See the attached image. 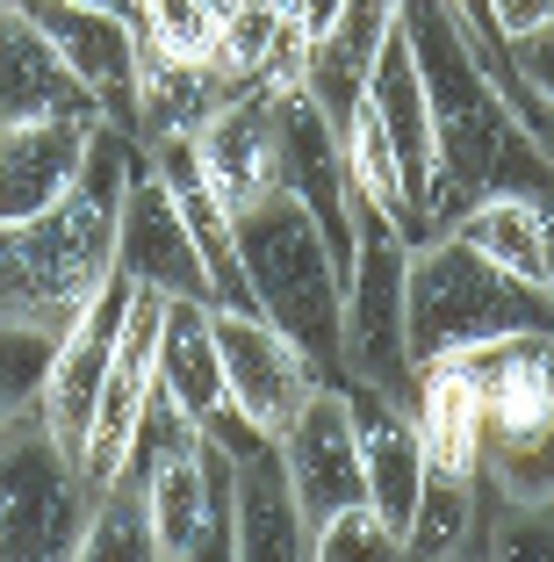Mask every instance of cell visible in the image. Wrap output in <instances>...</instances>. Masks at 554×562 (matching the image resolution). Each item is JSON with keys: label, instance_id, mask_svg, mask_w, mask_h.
<instances>
[{"label": "cell", "instance_id": "8fae6325", "mask_svg": "<svg viewBox=\"0 0 554 562\" xmlns=\"http://www.w3.org/2000/svg\"><path fill=\"white\" fill-rule=\"evenodd\" d=\"M145 513H151V555L159 562H210L230 555V454L202 432L188 462H166L145 476Z\"/></svg>", "mask_w": 554, "mask_h": 562}, {"label": "cell", "instance_id": "2e32d148", "mask_svg": "<svg viewBox=\"0 0 554 562\" xmlns=\"http://www.w3.org/2000/svg\"><path fill=\"white\" fill-rule=\"evenodd\" d=\"M22 15L50 36L66 72L101 101V116L131 131V87H137V22L87 0H22Z\"/></svg>", "mask_w": 554, "mask_h": 562}, {"label": "cell", "instance_id": "d6986e66", "mask_svg": "<svg viewBox=\"0 0 554 562\" xmlns=\"http://www.w3.org/2000/svg\"><path fill=\"white\" fill-rule=\"evenodd\" d=\"M151 151V173L166 181V195H173L180 224H188V238H195L202 267H210V289L216 303H230V311H252V281H245V260H238V216H230V202L216 195L210 166L195 159V137H159Z\"/></svg>", "mask_w": 554, "mask_h": 562}, {"label": "cell", "instance_id": "d6a6232c", "mask_svg": "<svg viewBox=\"0 0 554 562\" xmlns=\"http://www.w3.org/2000/svg\"><path fill=\"white\" fill-rule=\"evenodd\" d=\"M547 15H554V0H489V30H497V44H511V36L540 30Z\"/></svg>", "mask_w": 554, "mask_h": 562}, {"label": "cell", "instance_id": "74e56055", "mask_svg": "<svg viewBox=\"0 0 554 562\" xmlns=\"http://www.w3.org/2000/svg\"><path fill=\"white\" fill-rule=\"evenodd\" d=\"M0 8H8V0H0Z\"/></svg>", "mask_w": 554, "mask_h": 562}, {"label": "cell", "instance_id": "9c48e42d", "mask_svg": "<svg viewBox=\"0 0 554 562\" xmlns=\"http://www.w3.org/2000/svg\"><path fill=\"white\" fill-rule=\"evenodd\" d=\"M216 317V353H224V397L238 404L260 432H289V418L310 404L317 382H331L310 353L295 347L289 331L260 311H230V303H210Z\"/></svg>", "mask_w": 554, "mask_h": 562}, {"label": "cell", "instance_id": "44dd1931", "mask_svg": "<svg viewBox=\"0 0 554 562\" xmlns=\"http://www.w3.org/2000/svg\"><path fill=\"white\" fill-rule=\"evenodd\" d=\"M30 116H101V101L66 72L50 36L22 15V0L0 8V131Z\"/></svg>", "mask_w": 554, "mask_h": 562}, {"label": "cell", "instance_id": "7402d4cb", "mask_svg": "<svg viewBox=\"0 0 554 562\" xmlns=\"http://www.w3.org/2000/svg\"><path fill=\"white\" fill-rule=\"evenodd\" d=\"M238 94V80H224L216 66H180L159 58L151 44H137V87H131V137L159 145V137H195L210 123L216 101Z\"/></svg>", "mask_w": 554, "mask_h": 562}, {"label": "cell", "instance_id": "8992f818", "mask_svg": "<svg viewBox=\"0 0 554 562\" xmlns=\"http://www.w3.org/2000/svg\"><path fill=\"white\" fill-rule=\"evenodd\" d=\"M80 462L50 440L36 404L0 426V562H58L72 555L87 519Z\"/></svg>", "mask_w": 554, "mask_h": 562}, {"label": "cell", "instance_id": "8d00e7d4", "mask_svg": "<svg viewBox=\"0 0 554 562\" xmlns=\"http://www.w3.org/2000/svg\"><path fill=\"white\" fill-rule=\"evenodd\" d=\"M547 296H554V210H547Z\"/></svg>", "mask_w": 554, "mask_h": 562}, {"label": "cell", "instance_id": "9a60e30c", "mask_svg": "<svg viewBox=\"0 0 554 562\" xmlns=\"http://www.w3.org/2000/svg\"><path fill=\"white\" fill-rule=\"evenodd\" d=\"M195 159L210 166V181L230 202V216L267 202L281 188V94L245 80L230 101H216L210 123L195 131Z\"/></svg>", "mask_w": 554, "mask_h": 562}, {"label": "cell", "instance_id": "3957f363", "mask_svg": "<svg viewBox=\"0 0 554 562\" xmlns=\"http://www.w3.org/2000/svg\"><path fill=\"white\" fill-rule=\"evenodd\" d=\"M446 361L483 404V491L511 513H554V331H505Z\"/></svg>", "mask_w": 554, "mask_h": 562}, {"label": "cell", "instance_id": "6da1fadb", "mask_svg": "<svg viewBox=\"0 0 554 562\" xmlns=\"http://www.w3.org/2000/svg\"><path fill=\"white\" fill-rule=\"evenodd\" d=\"M432 101V232L475 195H533L554 210V166L519 116V80L497 72L446 0H396Z\"/></svg>", "mask_w": 554, "mask_h": 562}, {"label": "cell", "instance_id": "ffe728a7", "mask_svg": "<svg viewBox=\"0 0 554 562\" xmlns=\"http://www.w3.org/2000/svg\"><path fill=\"white\" fill-rule=\"evenodd\" d=\"M94 123L101 116H30V123L0 131V224H22V216L50 210L80 181Z\"/></svg>", "mask_w": 554, "mask_h": 562}, {"label": "cell", "instance_id": "52a82bcc", "mask_svg": "<svg viewBox=\"0 0 554 562\" xmlns=\"http://www.w3.org/2000/svg\"><path fill=\"white\" fill-rule=\"evenodd\" d=\"M404 267L410 238L368 202H353V267H346V375L375 382L389 397L410 404L418 361L404 339Z\"/></svg>", "mask_w": 554, "mask_h": 562}, {"label": "cell", "instance_id": "cb8c5ba5", "mask_svg": "<svg viewBox=\"0 0 554 562\" xmlns=\"http://www.w3.org/2000/svg\"><path fill=\"white\" fill-rule=\"evenodd\" d=\"M159 390L180 412L210 418L224 404V353H216V317L202 296H166L159 317Z\"/></svg>", "mask_w": 554, "mask_h": 562}, {"label": "cell", "instance_id": "ba28073f", "mask_svg": "<svg viewBox=\"0 0 554 562\" xmlns=\"http://www.w3.org/2000/svg\"><path fill=\"white\" fill-rule=\"evenodd\" d=\"M202 432L230 454V497H238V513H230V555L238 562H310V527L295 513L289 469H281V440L260 432L230 397L202 418Z\"/></svg>", "mask_w": 554, "mask_h": 562}, {"label": "cell", "instance_id": "ac0fdd59", "mask_svg": "<svg viewBox=\"0 0 554 562\" xmlns=\"http://www.w3.org/2000/svg\"><path fill=\"white\" fill-rule=\"evenodd\" d=\"M368 109L389 131L396 166H404V195L418 210L425 238H432V101H425V72H418V50H410L404 22H389V36L368 58Z\"/></svg>", "mask_w": 554, "mask_h": 562}, {"label": "cell", "instance_id": "7c38bea8", "mask_svg": "<svg viewBox=\"0 0 554 562\" xmlns=\"http://www.w3.org/2000/svg\"><path fill=\"white\" fill-rule=\"evenodd\" d=\"M281 469H289L295 513H303L310 533L325 527L331 513H346V505L368 497V469H360V440H353V412H346L339 375L317 382L310 404L289 418V432H281Z\"/></svg>", "mask_w": 554, "mask_h": 562}, {"label": "cell", "instance_id": "d4e9b609", "mask_svg": "<svg viewBox=\"0 0 554 562\" xmlns=\"http://www.w3.org/2000/svg\"><path fill=\"white\" fill-rule=\"evenodd\" d=\"M446 238L497 260L505 274H525L547 289V202L533 195H475L468 210L446 216Z\"/></svg>", "mask_w": 554, "mask_h": 562}, {"label": "cell", "instance_id": "30bf717a", "mask_svg": "<svg viewBox=\"0 0 554 562\" xmlns=\"http://www.w3.org/2000/svg\"><path fill=\"white\" fill-rule=\"evenodd\" d=\"M137 281L115 267L109 281L94 289L80 317L58 331V353L44 368V397H36V418L50 426V440L66 447L72 462H80L87 447V426H94V404H101V382H109V361H115V331H123V311H131Z\"/></svg>", "mask_w": 554, "mask_h": 562}, {"label": "cell", "instance_id": "83f0119b", "mask_svg": "<svg viewBox=\"0 0 554 562\" xmlns=\"http://www.w3.org/2000/svg\"><path fill=\"white\" fill-rule=\"evenodd\" d=\"M230 0H137V44L180 66H210L216 36H224Z\"/></svg>", "mask_w": 554, "mask_h": 562}, {"label": "cell", "instance_id": "4fadbf2b", "mask_svg": "<svg viewBox=\"0 0 554 562\" xmlns=\"http://www.w3.org/2000/svg\"><path fill=\"white\" fill-rule=\"evenodd\" d=\"M281 195L303 202L317 232H325L339 274L353 267V181H346V145L331 116L310 101V87L281 94Z\"/></svg>", "mask_w": 554, "mask_h": 562}, {"label": "cell", "instance_id": "5bb4252c", "mask_svg": "<svg viewBox=\"0 0 554 562\" xmlns=\"http://www.w3.org/2000/svg\"><path fill=\"white\" fill-rule=\"evenodd\" d=\"M115 267H123V274L137 281V289L216 303L210 267H202L195 238H188V224H180L173 195H166V181L151 173V151L137 159L131 188H123V216H115Z\"/></svg>", "mask_w": 554, "mask_h": 562}, {"label": "cell", "instance_id": "484cf974", "mask_svg": "<svg viewBox=\"0 0 554 562\" xmlns=\"http://www.w3.org/2000/svg\"><path fill=\"white\" fill-rule=\"evenodd\" d=\"M483 548V483L425 469L418 513L404 527V562H454Z\"/></svg>", "mask_w": 554, "mask_h": 562}, {"label": "cell", "instance_id": "7a4b0ae2", "mask_svg": "<svg viewBox=\"0 0 554 562\" xmlns=\"http://www.w3.org/2000/svg\"><path fill=\"white\" fill-rule=\"evenodd\" d=\"M137 159L145 145L101 116L80 181L50 210L0 224V325H36L58 339L94 303V289L115 274V216H123V188H131Z\"/></svg>", "mask_w": 554, "mask_h": 562}, {"label": "cell", "instance_id": "e0dca14e", "mask_svg": "<svg viewBox=\"0 0 554 562\" xmlns=\"http://www.w3.org/2000/svg\"><path fill=\"white\" fill-rule=\"evenodd\" d=\"M339 390H346V412H353L360 469H368V505L404 533L410 513H418V491H425L418 418H410L404 397H389V390H375V382H360V375H339Z\"/></svg>", "mask_w": 554, "mask_h": 562}, {"label": "cell", "instance_id": "4dcf8cb0", "mask_svg": "<svg viewBox=\"0 0 554 562\" xmlns=\"http://www.w3.org/2000/svg\"><path fill=\"white\" fill-rule=\"evenodd\" d=\"M58 353V339L36 325H0V426L22 418L36 397H44V368Z\"/></svg>", "mask_w": 554, "mask_h": 562}, {"label": "cell", "instance_id": "e575fe53", "mask_svg": "<svg viewBox=\"0 0 554 562\" xmlns=\"http://www.w3.org/2000/svg\"><path fill=\"white\" fill-rule=\"evenodd\" d=\"M339 15H346V0H289V22L310 36V44H325V36L339 30Z\"/></svg>", "mask_w": 554, "mask_h": 562}, {"label": "cell", "instance_id": "836d02e7", "mask_svg": "<svg viewBox=\"0 0 554 562\" xmlns=\"http://www.w3.org/2000/svg\"><path fill=\"white\" fill-rule=\"evenodd\" d=\"M446 8L461 15V30L475 36V50H483L489 66H497V72H511V66H505V44H497V30H489V0H446Z\"/></svg>", "mask_w": 554, "mask_h": 562}, {"label": "cell", "instance_id": "4316f807", "mask_svg": "<svg viewBox=\"0 0 554 562\" xmlns=\"http://www.w3.org/2000/svg\"><path fill=\"white\" fill-rule=\"evenodd\" d=\"M159 562L151 555V513H145V483H123L115 476L109 491L87 497V519H80V541H72V562Z\"/></svg>", "mask_w": 554, "mask_h": 562}, {"label": "cell", "instance_id": "d590c367", "mask_svg": "<svg viewBox=\"0 0 554 562\" xmlns=\"http://www.w3.org/2000/svg\"><path fill=\"white\" fill-rule=\"evenodd\" d=\"M87 8H115V15H131V22H137V0H87Z\"/></svg>", "mask_w": 554, "mask_h": 562}, {"label": "cell", "instance_id": "5b68a950", "mask_svg": "<svg viewBox=\"0 0 554 562\" xmlns=\"http://www.w3.org/2000/svg\"><path fill=\"white\" fill-rule=\"evenodd\" d=\"M238 260L252 281V311L274 317L325 375H346V274L295 195H267L238 216Z\"/></svg>", "mask_w": 554, "mask_h": 562}, {"label": "cell", "instance_id": "f546056e", "mask_svg": "<svg viewBox=\"0 0 554 562\" xmlns=\"http://www.w3.org/2000/svg\"><path fill=\"white\" fill-rule=\"evenodd\" d=\"M310 562H404V533L360 497L310 533Z\"/></svg>", "mask_w": 554, "mask_h": 562}, {"label": "cell", "instance_id": "277c9868", "mask_svg": "<svg viewBox=\"0 0 554 562\" xmlns=\"http://www.w3.org/2000/svg\"><path fill=\"white\" fill-rule=\"evenodd\" d=\"M505 331H554V296L525 274H505L497 260L468 252L461 238L432 232L410 246L404 267V339L410 361H446L461 347L505 339Z\"/></svg>", "mask_w": 554, "mask_h": 562}, {"label": "cell", "instance_id": "1f68e13d", "mask_svg": "<svg viewBox=\"0 0 554 562\" xmlns=\"http://www.w3.org/2000/svg\"><path fill=\"white\" fill-rule=\"evenodd\" d=\"M505 66H511V80H519V94L540 101V109L554 116V15L540 22V30L511 36V44H505Z\"/></svg>", "mask_w": 554, "mask_h": 562}, {"label": "cell", "instance_id": "f1b7e54d", "mask_svg": "<svg viewBox=\"0 0 554 562\" xmlns=\"http://www.w3.org/2000/svg\"><path fill=\"white\" fill-rule=\"evenodd\" d=\"M195 447H202V418L180 412L166 390H151V397H145V418H137V432H131V454H123V483H145L151 469L188 462Z\"/></svg>", "mask_w": 554, "mask_h": 562}, {"label": "cell", "instance_id": "603a6c76", "mask_svg": "<svg viewBox=\"0 0 554 562\" xmlns=\"http://www.w3.org/2000/svg\"><path fill=\"white\" fill-rule=\"evenodd\" d=\"M410 418H418V440H425V469L483 483V404H475L468 375H461L454 361H425L418 368Z\"/></svg>", "mask_w": 554, "mask_h": 562}]
</instances>
